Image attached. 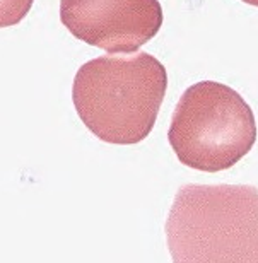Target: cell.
Masks as SVG:
<instances>
[{"mask_svg":"<svg viewBox=\"0 0 258 263\" xmlns=\"http://www.w3.org/2000/svg\"><path fill=\"white\" fill-rule=\"evenodd\" d=\"M34 0H0V28H10L23 21Z\"/></svg>","mask_w":258,"mask_h":263,"instance_id":"5","label":"cell"},{"mask_svg":"<svg viewBox=\"0 0 258 263\" xmlns=\"http://www.w3.org/2000/svg\"><path fill=\"white\" fill-rule=\"evenodd\" d=\"M241 2L248 4V5H253V7H258V0H241Z\"/></svg>","mask_w":258,"mask_h":263,"instance_id":"6","label":"cell"},{"mask_svg":"<svg viewBox=\"0 0 258 263\" xmlns=\"http://www.w3.org/2000/svg\"><path fill=\"white\" fill-rule=\"evenodd\" d=\"M166 89L168 72L154 55H104L77 70L72 101L79 118L99 140L132 145L154 128Z\"/></svg>","mask_w":258,"mask_h":263,"instance_id":"1","label":"cell"},{"mask_svg":"<svg viewBox=\"0 0 258 263\" xmlns=\"http://www.w3.org/2000/svg\"><path fill=\"white\" fill-rule=\"evenodd\" d=\"M68 33L108 53H134L159 33L164 14L157 0H60Z\"/></svg>","mask_w":258,"mask_h":263,"instance_id":"4","label":"cell"},{"mask_svg":"<svg viewBox=\"0 0 258 263\" xmlns=\"http://www.w3.org/2000/svg\"><path fill=\"white\" fill-rule=\"evenodd\" d=\"M173 261L258 263V188L187 185L166 220Z\"/></svg>","mask_w":258,"mask_h":263,"instance_id":"2","label":"cell"},{"mask_svg":"<svg viewBox=\"0 0 258 263\" xmlns=\"http://www.w3.org/2000/svg\"><path fill=\"white\" fill-rule=\"evenodd\" d=\"M168 140L181 164L205 173L224 171L255 145L256 120L233 87L202 81L181 94Z\"/></svg>","mask_w":258,"mask_h":263,"instance_id":"3","label":"cell"}]
</instances>
